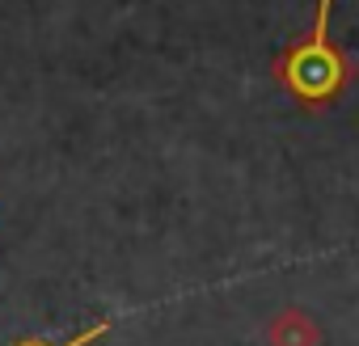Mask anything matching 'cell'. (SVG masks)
Returning <instances> with one entry per match:
<instances>
[{"label": "cell", "instance_id": "1", "mask_svg": "<svg viewBox=\"0 0 359 346\" xmlns=\"http://www.w3.org/2000/svg\"><path fill=\"white\" fill-rule=\"evenodd\" d=\"M330 5L334 0H317V22H313V34L283 55L279 64V76L292 85L296 97L304 102H325L330 93H338L342 76H346V64L342 55L330 47Z\"/></svg>", "mask_w": 359, "mask_h": 346}, {"label": "cell", "instance_id": "2", "mask_svg": "<svg viewBox=\"0 0 359 346\" xmlns=\"http://www.w3.org/2000/svg\"><path fill=\"white\" fill-rule=\"evenodd\" d=\"M271 346H317V329L300 312H283L271 325Z\"/></svg>", "mask_w": 359, "mask_h": 346}, {"label": "cell", "instance_id": "3", "mask_svg": "<svg viewBox=\"0 0 359 346\" xmlns=\"http://www.w3.org/2000/svg\"><path fill=\"white\" fill-rule=\"evenodd\" d=\"M110 329V321H97V325H89V329H81L76 338H68V342H60V346H89V342H97L102 333ZM18 346H47L43 338H26V342H18Z\"/></svg>", "mask_w": 359, "mask_h": 346}]
</instances>
